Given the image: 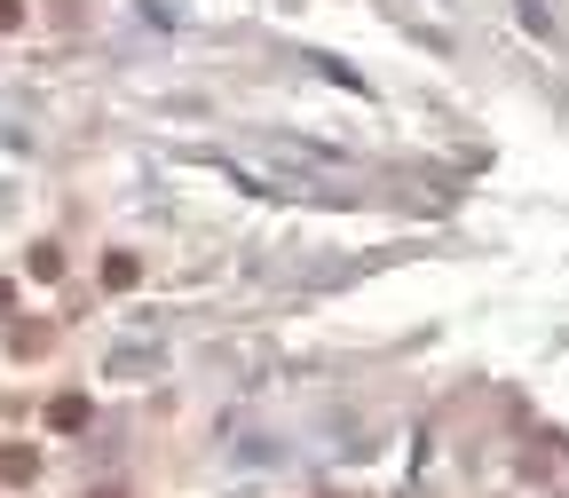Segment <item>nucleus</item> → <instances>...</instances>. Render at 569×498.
<instances>
[{"instance_id":"f03ea898","label":"nucleus","mask_w":569,"mask_h":498,"mask_svg":"<svg viewBox=\"0 0 569 498\" xmlns=\"http://www.w3.org/2000/svg\"><path fill=\"white\" fill-rule=\"evenodd\" d=\"M103 285H111V293H127V285H134V261H127V253H111V261H103Z\"/></svg>"},{"instance_id":"7ed1b4c3","label":"nucleus","mask_w":569,"mask_h":498,"mask_svg":"<svg viewBox=\"0 0 569 498\" xmlns=\"http://www.w3.org/2000/svg\"><path fill=\"white\" fill-rule=\"evenodd\" d=\"M24 24V0H0V32H17Z\"/></svg>"},{"instance_id":"f257e3e1","label":"nucleus","mask_w":569,"mask_h":498,"mask_svg":"<svg viewBox=\"0 0 569 498\" xmlns=\"http://www.w3.org/2000/svg\"><path fill=\"white\" fill-rule=\"evenodd\" d=\"M32 467H40L32 451H0V482H32Z\"/></svg>"}]
</instances>
